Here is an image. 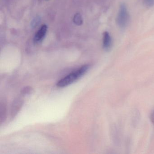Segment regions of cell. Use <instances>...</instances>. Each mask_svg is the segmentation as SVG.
<instances>
[{
  "instance_id": "cell-1",
  "label": "cell",
  "mask_w": 154,
  "mask_h": 154,
  "mask_svg": "<svg viewBox=\"0 0 154 154\" xmlns=\"http://www.w3.org/2000/svg\"><path fill=\"white\" fill-rule=\"evenodd\" d=\"M90 67L89 65L83 66L76 71L69 74L58 81L57 84V86L59 88H64L73 83L83 76L89 70Z\"/></svg>"
},
{
  "instance_id": "cell-2",
  "label": "cell",
  "mask_w": 154,
  "mask_h": 154,
  "mask_svg": "<svg viewBox=\"0 0 154 154\" xmlns=\"http://www.w3.org/2000/svg\"><path fill=\"white\" fill-rule=\"evenodd\" d=\"M129 20V15L127 6L124 3L121 4L117 14L116 22L117 25L122 29L127 26Z\"/></svg>"
},
{
  "instance_id": "cell-3",
  "label": "cell",
  "mask_w": 154,
  "mask_h": 154,
  "mask_svg": "<svg viewBox=\"0 0 154 154\" xmlns=\"http://www.w3.org/2000/svg\"><path fill=\"white\" fill-rule=\"evenodd\" d=\"M23 104V99L20 98L16 99L12 103L11 109V118H14L20 110Z\"/></svg>"
},
{
  "instance_id": "cell-4",
  "label": "cell",
  "mask_w": 154,
  "mask_h": 154,
  "mask_svg": "<svg viewBox=\"0 0 154 154\" xmlns=\"http://www.w3.org/2000/svg\"><path fill=\"white\" fill-rule=\"evenodd\" d=\"M48 30L47 25H43L35 35L34 41L35 44L41 43L46 35Z\"/></svg>"
},
{
  "instance_id": "cell-5",
  "label": "cell",
  "mask_w": 154,
  "mask_h": 154,
  "mask_svg": "<svg viewBox=\"0 0 154 154\" xmlns=\"http://www.w3.org/2000/svg\"><path fill=\"white\" fill-rule=\"evenodd\" d=\"M112 45V39L109 32H104L103 38V47L104 50H109Z\"/></svg>"
},
{
  "instance_id": "cell-6",
  "label": "cell",
  "mask_w": 154,
  "mask_h": 154,
  "mask_svg": "<svg viewBox=\"0 0 154 154\" xmlns=\"http://www.w3.org/2000/svg\"><path fill=\"white\" fill-rule=\"evenodd\" d=\"M7 116V106L6 103L4 101H1L0 105V118H1V122H5Z\"/></svg>"
},
{
  "instance_id": "cell-7",
  "label": "cell",
  "mask_w": 154,
  "mask_h": 154,
  "mask_svg": "<svg viewBox=\"0 0 154 154\" xmlns=\"http://www.w3.org/2000/svg\"><path fill=\"white\" fill-rule=\"evenodd\" d=\"M73 22L77 26H81L83 23V18L80 13H77L74 15L73 19Z\"/></svg>"
},
{
  "instance_id": "cell-8",
  "label": "cell",
  "mask_w": 154,
  "mask_h": 154,
  "mask_svg": "<svg viewBox=\"0 0 154 154\" xmlns=\"http://www.w3.org/2000/svg\"><path fill=\"white\" fill-rule=\"evenodd\" d=\"M40 21H41V17L39 16H37L35 17L31 21V28L32 29L35 28L40 23Z\"/></svg>"
},
{
  "instance_id": "cell-9",
  "label": "cell",
  "mask_w": 154,
  "mask_h": 154,
  "mask_svg": "<svg viewBox=\"0 0 154 154\" xmlns=\"http://www.w3.org/2000/svg\"><path fill=\"white\" fill-rule=\"evenodd\" d=\"M32 91H33V89L31 87L27 86V87H25L21 90V93L23 95H28V94L31 93Z\"/></svg>"
},
{
  "instance_id": "cell-10",
  "label": "cell",
  "mask_w": 154,
  "mask_h": 154,
  "mask_svg": "<svg viewBox=\"0 0 154 154\" xmlns=\"http://www.w3.org/2000/svg\"><path fill=\"white\" fill-rule=\"evenodd\" d=\"M143 2L147 8H152L154 6V0H143Z\"/></svg>"
},
{
  "instance_id": "cell-11",
  "label": "cell",
  "mask_w": 154,
  "mask_h": 154,
  "mask_svg": "<svg viewBox=\"0 0 154 154\" xmlns=\"http://www.w3.org/2000/svg\"><path fill=\"white\" fill-rule=\"evenodd\" d=\"M150 120L152 124L154 125V109L151 112L150 115Z\"/></svg>"
},
{
  "instance_id": "cell-12",
  "label": "cell",
  "mask_w": 154,
  "mask_h": 154,
  "mask_svg": "<svg viewBox=\"0 0 154 154\" xmlns=\"http://www.w3.org/2000/svg\"><path fill=\"white\" fill-rule=\"evenodd\" d=\"M47 1H48V0H47Z\"/></svg>"
}]
</instances>
